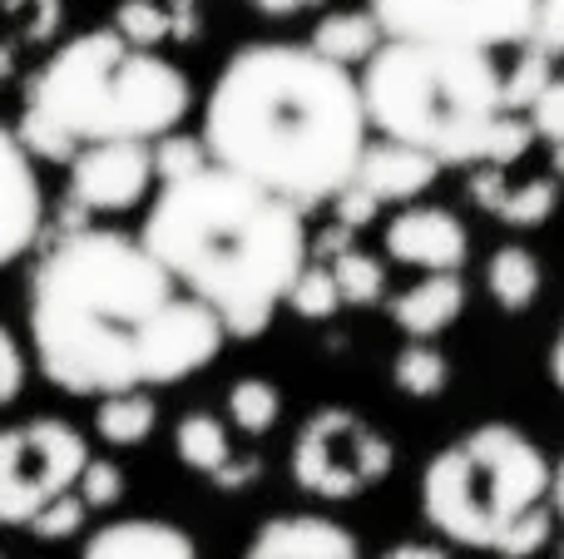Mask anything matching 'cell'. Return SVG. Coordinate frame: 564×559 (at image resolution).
Wrapping results in <instances>:
<instances>
[{
    "label": "cell",
    "mask_w": 564,
    "mask_h": 559,
    "mask_svg": "<svg viewBox=\"0 0 564 559\" xmlns=\"http://www.w3.org/2000/svg\"><path fill=\"white\" fill-rule=\"evenodd\" d=\"M25 322L40 376L69 396L178 386L228 342L214 307L119 228H75L40 253Z\"/></svg>",
    "instance_id": "obj_1"
},
{
    "label": "cell",
    "mask_w": 564,
    "mask_h": 559,
    "mask_svg": "<svg viewBox=\"0 0 564 559\" xmlns=\"http://www.w3.org/2000/svg\"><path fill=\"white\" fill-rule=\"evenodd\" d=\"M204 144L302 213L332 204L371 144L361 79L307 40H253L208 85Z\"/></svg>",
    "instance_id": "obj_2"
},
{
    "label": "cell",
    "mask_w": 564,
    "mask_h": 559,
    "mask_svg": "<svg viewBox=\"0 0 564 559\" xmlns=\"http://www.w3.org/2000/svg\"><path fill=\"white\" fill-rule=\"evenodd\" d=\"M139 238L188 293L214 307L234 342H253L273 327L297 273L312 263L302 208L218 158L164 178Z\"/></svg>",
    "instance_id": "obj_3"
},
{
    "label": "cell",
    "mask_w": 564,
    "mask_h": 559,
    "mask_svg": "<svg viewBox=\"0 0 564 559\" xmlns=\"http://www.w3.org/2000/svg\"><path fill=\"white\" fill-rule=\"evenodd\" d=\"M194 89L159 50H139L115 25L55 45L30 75L20 105V139L35 158L69 164L85 144L109 139H164L184 124Z\"/></svg>",
    "instance_id": "obj_4"
},
{
    "label": "cell",
    "mask_w": 564,
    "mask_h": 559,
    "mask_svg": "<svg viewBox=\"0 0 564 559\" xmlns=\"http://www.w3.org/2000/svg\"><path fill=\"white\" fill-rule=\"evenodd\" d=\"M506 69L496 50L431 45V40H381L361 65V99L381 139L426 149L441 164H486Z\"/></svg>",
    "instance_id": "obj_5"
},
{
    "label": "cell",
    "mask_w": 564,
    "mask_h": 559,
    "mask_svg": "<svg viewBox=\"0 0 564 559\" xmlns=\"http://www.w3.org/2000/svg\"><path fill=\"white\" fill-rule=\"evenodd\" d=\"M555 461L530 431L486 421L441 446L421 471V515L460 550L500 555L525 515L550 505Z\"/></svg>",
    "instance_id": "obj_6"
},
{
    "label": "cell",
    "mask_w": 564,
    "mask_h": 559,
    "mask_svg": "<svg viewBox=\"0 0 564 559\" xmlns=\"http://www.w3.org/2000/svg\"><path fill=\"white\" fill-rule=\"evenodd\" d=\"M397 465V446L387 431L367 421V416L347 412V406H322L292 436L288 471L297 491L317 495V501H357V495L377 491Z\"/></svg>",
    "instance_id": "obj_7"
},
{
    "label": "cell",
    "mask_w": 564,
    "mask_h": 559,
    "mask_svg": "<svg viewBox=\"0 0 564 559\" xmlns=\"http://www.w3.org/2000/svg\"><path fill=\"white\" fill-rule=\"evenodd\" d=\"M89 456V441L59 416L0 426V525L25 530L50 501L75 491Z\"/></svg>",
    "instance_id": "obj_8"
},
{
    "label": "cell",
    "mask_w": 564,
    "mask_h": 559,
    "mask_svg": "<svg viewBox=\"0 0 564 559\" xmlns=\"http://www.w3.org/2000/svg\"><path fill=\"white\" fill-rule=\"evenodd\" d=\"M387 40L500 50L525 45L540 0H367Z\"/></svg>",
    "instance_id": "obj_9"
},
{
    "label": "cell",
    "mask_w": 564,
    "mask_h": 559,
    "mask_svg": "<svg viewBox=\"0 0 564 559\" xmlns=\"http://www.w3.org/2000/svg\"><path fill=\"white\" fill-rule=\"evenodd\" d=\"M159 168L149 139H109V144H85L69 158L65 194L85 213H129L149 198Z\"/></svg>",
    "instance_id": "obj_10"
},
{
    "label": "cell",
    "mask_w": 564,
    "mask_h": 559,
    "mask_svg": "<svg viewBox=\"0 0 564 559\" xmlns=\"http://www.w3.org/2000/svg\"><path fill=\"white\" fill-rule=\"evenodd\" d=\"M391 263L416 273H460L470 257V228L441 204H406L381 233Z\"/></svg>",
    "instance_id": "obj_11"
},
{
    "label": "cell",
    "mask_w": 564,
    "mask_h": 559,
    "mask_svg": "<svg viewBox=\"0 0 564 559\" xmlns=\"http://www.w3.org/2000/svg\"><path fill=\"white\" fill-rule=\"evenodd\" d=\"M45 228V188L20 129L0 124V267L20 263Z\"/></svg>",
    "instance_id": "obj_12"
},
{
    "label": "cell",
    "mask_w": 564,
    "mask_h": 559,
    "mask_svg": "<svg viewBox=\"0 0 564 559\" xmlns=\"http://www.w3.org/2000/svg\"><path fill=\"white\" fill-rule=\"evenodd\" d=\"M441 168L446 164L436 154H426V149H411L401 139H377V144H367L351 184H361L377 204H416L441 178Z\"/></svg>",
    "instance_id": "obj_13"
},
{
    "label": "cell",
    "mask_w": 564,
    "mask_h": 559,
    "mask_svg": "<svg viewBox=\"0 0 564 559\" xmlns=\"http://www.w3.org/2000/svg\"><path fill=\"white\" fill-rule=\"evenodd\" d=\"M466 313V277L460 273H421L406 293L391 297V322L401 337L416 342H436L441 332L460 322Z\"/></svg>",
    "instance_id": "obj_14"
},
{
    "label": "cell",
    "mask_w": 564,
    "mask_h": 559,
    "mask_svg": "<svg viewBox=\"0 0 564 559\" xmlns=\"http://www.w3.org/2000/svg\"><path fill=\"white\" fill-rule=\"evenodd\" d=\"M79 559H204L194 535L178 530L174 520H149V515H129L85 540Z\"/></svg>",
    "instance_id": "obj_15"
},
{
    "label": "cell",
    "mask_w": 564,
    "mask_h": 559,
    "mask_svg": "<svg viewBox=\"0 0 564 559\" xmlns=\"http://www.w3.org/2000/svg\"><path fill=\"white\" fill-rule=\"evenodd\" d=\"M109 25L139 50H159L169 40H188L198 30L194 0H119Z\"/></svg>",
    "instance_id": "obj_16"
},
{
    "label": "cell",
    "mask_w": 564,
    "mask_h": 559,
    "mask_svg": "<svg viewBox=\"0 0 564 559\" xmlns=\"http://www.w3.org/2000/svg\"><path fill=\"white\" fill-rule=\"evenodd\" d=\"M486 293L500 313H530L545 293V263L525 243H506L486 263Z\"/></svg>",
    "instance_id": "obj_17"
},
{
    "label": "cell",
    "mask_w": 564,
    "mask_h": 559,
    "mask_svg": "<svg viewBox=\"0 0 564 559\" xmlns=\"http://www.w3.org/2000/svg\"><path fill=\"white\" fill-rule=\"evenodd\" d=\"M381 40H387V30H381V20L371 15V6H367V10H332V15H322L317 25H312L307 45L317 50V55L351 69V65H367L381 50Z\"/></svg>",
    "instance_id": "obj_18"
},
{
    "label": "cell",
    "mask_w": 564,
    "mask_h": 559,
    "mask_svg": "<svg viewBox=\"0 0 564 559\" xmlns=\"http://www.w3.org/2000/svg\"><path fill=\"white\" fill-rule=\"evenodd\" d=\"M159 426V402L154 392H115V396H99V412H95V431L105 446L115 451H134L154 436Z\"/></svg>",
    "instance_id": "obj_19"
},
{
    "label": "cell",
    "mask_w": 564,
    "mask_h": 559,
    "mask_svg": "<svg viewBox=\"0 0 564 559\" xmlns=\"http://www.w3.org/2000/svg\"><path fill=\"white\" fill-rule=\"evenodd\" d=\"M174 451H178V461H184L188 471L218 481V475L234 465V436H228V426L218 421V416L188 412L184 421L174 426Z\"/></svg>",
    "instance_id": "obj_20"
},
{
    "label": "cell",
    "mask_w": 564,
    "mask_h": 559,
    "mask_svg": "<svg viewBox=\"0 0 564 559\" xmlns=\"http://www.w3.org/2000/svg\"><path fill=\"white\" fill-rule=\"evenodd\" d=\"M391 386H397L401 396H411V402H436L451 386V357L441 352L436 342L406 337V347L391 357Z\"/></svg>",
    "instance_id": "obj_21"
},
{
    "label": "cell",
    "mask_w": 564,
    "mask_h": 559,
    "mask_svg": "<svg viewBox=\"0 0 564 559\" xmlns=\"http://www.w3.org/2000/svg\"><path fill=\"white\" fill-rule=\"evenodd\" d=\"M228 421L243 436H268L282 421V392L263 376H243L228 386Z\"/></svg>",
    "instance_id": "obj_22"
},
{
    "label": "cell",
    "mask_w": 564,
    "mask_h": 559,
    "mask_svg": "<svg viewBox=\"0 0 564 559\" xmlns=\"http://www.w3.org/2000/svg\"><path fill=\"white\" fill-rule=\"evenodd\" d=\"M332 273H337V287H341V303L347 307H371L387 297V263L361 248H347V253L332 257Z\"/></svg>",
    "instance_id": "obj_23"
},
{
    "label": "cell",
    "mask_w": 564,
    "mask_h": 559,
    "mask_svg": "<svg viewBox=\"0 0 564 559\" xmlns=\"http://www.w3.org/2000/svg\"><path fill=\"white\" fill-rule=\"evenodd\" d=\"M288 307L302 317V322H327L337 307H347V303H341V287H337L332 263H317V257H312V263L297 273V283H292Z\"/></svg>",
    "instance_id": "obj_24"
},
{
    "label": "cell",
    "mask_w": 564,
    "mask_h": 559,
    "mask_svg": "<svg viewBox=\"0 0 564 559\" xmlns=\"http://www.w3.org/2000/svg\"><path fill=\"white\" fill-rule=\"evenodd\" d=\"M555 208H560V184L555 178H530V184L506 188L496 218L500 223H510V228H545L550 218H555Z\"/></svg>",
    "instance_id": "obj_25"
},
{
    "label": "cell",
    "mask_w": 564,
    "mask_h": 559,
    "mask_svg": "<svg viewBox=\"0 0 564 559\" xmlns=\"http://www.w3.org/2000/svg\"><path fill=\"white\" fill-rule=\"evenodd\" d=\"M550 79H555V55H545L540 45H525L516 65L506 69V79H500V99H506V109L525 114V109L535 105L540 89H545Z\"/></svg>",
    "instance_id": "obj_26"
},
{
    "label": "cell",
    "mask_w": 564,
    "mask_h": 559,
    "mask_svg": "<svg viewBox=\"0 0 564 559\" xmlns=\"http://www.w3.org/2000/svg\"><path fill=\"white\" fill-rule=\"evenodd\" d=\"M85 520H89V505L79 501V491H69V495H59V501H50L45 511L35 515V520L25 525L30 535H35V540H69V535H79L85 530Z\"/></svg>",
    "instance_id": "obj_27"
},
{
    "label": "cell",
    "mask_w": 564,
    "mask_h": 559,
    "mask_svg": "<svg viewBox=\"0 0 564 559\" xmlns=\"http://www.w3.org/2000/svg\"><path fill=\"white\" fill-rule=\"evenodd\" d=\"M79 501L89 505V515L95 511H115L119 501H124V471H119L115 461H95L89 456V465H85V475H79Z\"/></svg>",
    "instance_id": "obj_28"
},
{
    "label": "cell",
    "mask_w": 564,
    "mask_h": 559,
    "mask_svg": "<svg viewBox=\"0 0 564 559\" xmlns=\"http://www.w3.org/2000/svg\"><path fill=\"white\" fill-rule=\"evenodd\" d=\"M198 164H208V144H204V134L198 139H188V134H164V139H154V168H159V184L164 178H178V174H188V168H198Z\"/></svg>",
    "instance_id": "obj_29"
},
{
    "label": "cell",
    "mask_w": 564,
    "mask_h": 559,
    "mask_svg": "<svg viewBox=\"0 0 564 559\" xmlns=\"http://www.w3.org/2000/svg\"><path fill=\"white\" fill-rule=\"evenodd\" d=\"M25 347H20V337L10 332L6 322H0V412L6 406L20 402V392H25Z\"/></svg>",
    "instance_id": "obj_30"
},
{
    "label": "cell",
    "mask_w": 564,
    "mask_h": 559,
    "mask_svg": "<svg viewBox=\"0 0 564 559\" xmlns=\"http://www.w3.org/2000/svg\"><path fill=\"white\" fill-rule=\"evenodd\" d=\"M525 114H530V124H535V134L545 139L550 149L564 144V79H560V75L550 79L545 89H540V99L525 109Z\"/></svg>",
    "instance_id": "obj_31"
},
{
    "label": "cell",
    "mask_w": 564,
    "mask_h": 559,
    "mask_svg": "<svg viewBox=\"0 0 564 559\" xmlns=\"http://www.w3.org/2000/svg\"><path fill=\"white\" fill-rule=\"evenodd\" d=\"M525 45H540L545 55L564 59V0H540L535 6V30Z\"/></svg>",
    "instance_id": "obj_32"
},
{
    "label": "cell",
    "mask_w": 564,
    "mask_h": 559,
    "mask_svg": "<svg viewBox=\"0 0 564 559\" xmlns=\"http://www.w3.org/2000/svg\"><path fill=\"white\" fill-rule=\"evenodd\" d=\"M377 213H381V204L361 184H347L337 198H332V218H337V223H347L351 233H361V228H367Z\"/></svg>",
    "instance_id": "obj_33"
},
{
    "label": "cell",
    "mask_w": 564,
    "mask_h": 559,
    "mask_svg": "<svg viewBox=\"0 0 564 559\" xmlns=\"http://www.w3.org/2000/svg\"><path fill=\"white\" fill-rule=\"evenodd\" d=\"M258 15H273V20H288V15H302L312 6H327V0H248Z\"/></svg>",
    "instance_id": "obj_34"
},
{
    "label": "cell",
    "mask_w": 564,
    "mask_h": 559,
    "mask_svg": "<svg viewBox=\"0 0 564 559\" xmlns=\"http://www.w3.org/2000/svg\"><path fill=\"white\" fill-rule=\"evenodd\" d=\"M381 559H451V550H441V545H426V540H401V545H391Z\"/></svg>",
    "instance_id": "obj_35"
},
{
    "label": "cell",
    "mask_w": 564,
    "mask_h": 559,
    "mask_svg": "<svg viewBox=\"0 0 564 559\" xmlns=\"http://www.w3.org/2000/svg\"><path fill=\"white\" fill-rule=\"evenodd\" d=\"M550 382H555L560 396H564V322H560L555 342H550Z\"/></svg>",
    "instance_id": "obj_36"
},
{
    "label": "cell",
    "mask_w": 564,
    "mask_h": 559,
    "mask_svg": "<svg viewBox=\"0 0 564 559\" xmlns=\"http://www.w3.org/2000/svg\"><path fill=\"white\" fill-rule=\"evenodd\" d=\"M550 505H555V520H564V456L555 461V481H550Z\"/></svg>",
    "instance_id": "obj_37"
},
{
    "label": "cell",
    "mask_w": 564,
    "mask_h": 559,
    "mask_svg": "<svg viewBox=\"0 0 564 559\" xmlns=\"http://www.w3.org/2000/svg\"><path fill=\"white\" fill-rule=\"evenodd\" d=\"M10 69H15V55H10V45H6V40H0V85H6V79H10Z\"/></svg>",
    "instance_id": "obj_38"
},
{
    "label": "cell",
    "mask_w": 564,
    "mask_h": 559,
    "mask_svg": "<svg viewBox=\"0 0 564 559\" xmlns=\"http://www.w3.org/2000/svg\"><path fill=\"white\" fill-rule=\"evenodd\" d=\"M555 178H564V144H555Z\"/></svg>",
    "instance_id": "obj_39"
},
{
    "label": "cell",
    "mask_w": 564,
    "mask_h": 559,
    "mask_svg": "<svg viewBox=\"0 0 564 559\" xmlns=\"http://www.w3.org/2000/svg\"><path fill=\"white\" fill-rule=\"evenodd\" d=\"M322 559H361V550H341V555H322Z\"/></svg>",
    "instance_id": "obj_40"
},
{
    "label": "cell",
    "mask_w": 564,
    "mask_h": 559,
    "mask_svg": "<svg viewBox=\"0 0 564 559\" xmlns=\"http://www.w3.org/2000/svg\"><path fill=\"white\" fill-rule=\"evenodd\" d=\"M560 559H564V550H560Z\"/></svg>",
    "instance_id": "obj_41"
},
{
    "label": "cell",
    "mask_w": 564,
    "mask_h": 559,
    "mask_svg": "<svg viewBox=\"0 0 564 559\" xmlns=\"http://www.w3.org/2000/svg\"><path fill=\"white\" fill-rule=\"evenodd\" d=\"M0 559H6V555H0Z\"/></svg>",
    "instance_id": "obj_42"
}]
</instances>
